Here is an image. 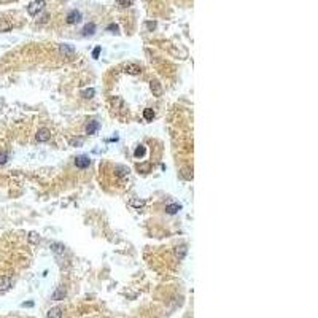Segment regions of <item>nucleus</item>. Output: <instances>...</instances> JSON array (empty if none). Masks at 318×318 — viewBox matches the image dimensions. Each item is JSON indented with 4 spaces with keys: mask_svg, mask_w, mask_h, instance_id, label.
Returning <instances> with one entry per match:
<instances>
[{
    "mask_svg": "<svg viewBox=\"0 0 318 318\" xmlns=\"http://www.w3.org/2000/svg\"><path fill=\"white\" fill-rule=\"evenodd\" d=\"M43 8H45V0H34V2L29 3V6H27V13L30 16H35V14H38Z\"/></svg>",
    "mask_w": 318,
    "mask_h": 318,
    "instance_id": "f257e3e1",
    "label": "nucleus"
},
{
    "mask_svg": "<svg viewBox=\"0 0 318 318\" xmlns=\"http://www.w3.org/2000/svg\"><path fill=\"white\" fill-rule=\"evenodd\" d=\"M75 165H77L78 169H88V167L91 165L89 156H78V157H75Z\"/></svg>",
    "mask_w": 318,
    "mask_h": 318,
    "instance_id": "f03ea898",
    "label": "nucleus"
},
{
    "mask_svg": "<svg viewBox=\"0 0 318 318\" xmlns=\"http://www.w3.org/2000/svg\"><path fill=\"white\" fill-rule=\"evenodd\" d=\"M83 19V16H81V11L78 10H72L69 14H67V22L69 24H77Z\"/></svg>",
    "mask_w": 318,
    "mask_h": 318,
    "instance_id": "7ed1b4c3",
    "label": "nucleus"
},
{
    "mask_svg": "<svg viewBox=\"0 0 318 318\" xmlns=\"http://www.w3.org/2000/svg\"><path fill=\"white\" fill-rule=\"evenodd\" d=\"M50 138H51V132L46 127L40 129L38 132H37V140H38V142H48Z\"/></svg>",
    "mask_w": 318,
    "mask_h": 318,
    "instance_id": "20e7f679",
    "label": "nucleus"
},
{
    "mask_svg": "<svg viewBox=\"0 0 318 318\" xmlns=\"http://www.w3.org/2000/svg\"><path fill=\"white\" fill-rule=\"evenodd\" d=\"M99 129H100V123H99V121H89V123L86 124V132H88L89 135H94Z\"/></svg>",
    "mask_w": 318,
    "mask_h": 318,
    "instance_id": "39448f33",
    "label": "nucleus"
},
{
    "mask_svg": "<svg viewBox=\"0 0 318 318\" xmlns=\"http://www.w3.org/2000/svg\"><path fill=\"white\" fill-rule=\"evenodd\" d=\"M10 288H11V278L2 275L0 277V291H8Z\"/></svg>",
    "mask_w": 318,
    "mask_h": 318,
    "instance_id": "423d86ee",
    "label": "nucleus"
},
{
    "mask_svg": "<svg viewBox=\"0 0 318 318\" xmlns=\"http://www.w3.org/2000/svg\"><path fill=\"white\" fill-rule=\"evenodd\" d=\"M83 37H91V35H94L96 34V24L94 22H89L86 24L85 27H83Z\"/></svg>",
    "mask_w": 318,
    "mask_h": 318,
    "instance_id": "0eeeda50",
    "label": "nucleus"
},
{
    "mask_svg": "<svg viewBox=\"0 0 318 318\" xmlns=\"http://www.w3.org/2000/svg\"><path fill=\"white\" fill-rule=\"evenodd\" d=\"M149 88H151L153 96H156V97H159V96L162 94V88H161V83H159V81H151Z\"/></svg>",
    "mask_w": 318,
    "mask_h": 318,
    "instance_id": "6e6552de",
    "label": "nucleus"
},
{
    "mask_svg": "<svg viewBox=\"0 0 318 318\" xmlns=\"http://www.w3.org/2000/svg\"><path fill=\"white\" fill-rule=\"evenodd\" d=\"M126 72L129 75H138L140 72H142V67L137 65V64H129V65H126Z\"/></svg>",
    "mask_w": 318,
    "mask_h": 318,
    "instance_id": "1a4fd4ad",
    "label": "nucleus"
},
{
    "mask_svg": "<svg viewBox=\"0 0 318 318\" xmlns=\"http://www.w3.org/2000/svg\"><path fill=\"white\" fill-rule=\"evenodd\" d=\"M46 318H62V310L59 307H54V308H51V310L48 312Z\"/></svg>",
    "mask_w": 318,
    "mask_h": 318,
    "instance_id": "9d476101",
    "label": "nucleus"
},
{
    "mask_svg": "<svg viewBox=\"0 0 318 318\" xmlns=\"http://www.w3.org/2000/svg\"><path fill=\"white\" fill-rule=\"evenodd\" d=\"M180 210H181L180 204H170V205H167V207H165V212L169 215H175L177 212H180Z\"/></svg>",
    "mask_w": 318,
    "mask_h": 318,
    "instance_id": "9b49d317",
    "label": "nucleus"
},
{
    "mask_svg": "<svg viewBox=\"0 0 318 318\" xmlns=\"http://www.w3.org/2000/svg\"><path fill=\"white\" fill-rule=\"evenodd\" d=\"M64 296H65V289L61 286V288H58L56 291L53 293V299H56V301H59V299H64Z\"/></svg>",
    "mask_w": 318,
    "mask_h": 318,
    "instance_id": "f8f14e48",
    "label": "nucleus"
},
{
    "mask_svg": "<svg viewBox=\"0 0 318 318\" xmlns=\"http://www.w3.org/2000/svg\"><path fill=\"white\" fill-rule=\"evenodd\" d=\"M186 251H188V248H186V245H181V247H178L175 250V253H177V258L178 259H183L185 256H186Z\"/></svg>",
    "mask_w": 318,
    "mask_h": 318,
    "instance_id": "ddd939ff",
    "label": "nucleus"
},
{
    "mask_svg": "<svg viewBox=\"0 0 318 318\" xmlns=\"http://www.w3.org/2000/svg\"><path fill=\"white\" fill-rule=\"evenodd\" d=\"M143 118H145L146 121H153V118H154V111H153V108H145V111H143Z\"/></svg>",
    "mask_w": 318,
    "mask_h": 318,
    "instance_id": "4468645a",
    "label": "nucleus"
},
{
    "mask_svg": "<svg viewBox=\"0 0 318 318\" xmlns=\"http://www.w3.org/2000/svg\"><path fill=\"white\" fill-rule=\"evenodd\" d=\"M51 250L54 251V253H64V250H65V247L62 245V244H51Z\"/></svg>",
    "mask_w": 318,
    "mask_h": 318,
    "instance_id": "2eb2a0df",
    "label": "nucleus"
},
{
    "mask_svg": "<svg viewBox=\"0 0 318 318\" xmlns=\"http://www.w3.org/2000/svg\"><path fill=\"white\" fill-rule=\"evenodd\" d=\"M8 153L6 151H0V165H3V164H6V161H8Z\"/></svg>",
    "mask_w": 318,
    "mask_h": 318,
    "instance_id": "dca6fc26",
    "label": "nucleus"
},
{
    "mask_svg": "<svg viewBox=\"0 0 318 318\" xmlns=\"http://www.w3.org/2000/svg\"><path fill=\"white\" fill-rule=\"evenodd\" d=\"M107 30L111 32V34H119V27H118V24H110L107 27Z\"/></svg>",
    "mask_w": 318,
    "mask_h": 318,
    "instance_id": "f3484780",
    "label": "nucleus"
},
{
    "mask_svg": "<svg viewBox=\"0 0 318 318\" xmlns=\"http://www.w3.org/2000/svg\"><path fill=\"white\" fill-rule=\"evenodd\" d=\"M145 27H146L149 32H153V30L156 29V21H146V22H145Z\"/></svg>",
    "mask_w": 318,
    "mask_h": 318,
    "instance_id": "a211bd4d",
    "label": "nucleus"
},
{
    "mask_svg": "<svg viewBox=\"0 0 318 318\" xmlns=\"http://www.w3.org/2000/svg\"><path fill=\"white\" fill-rule=\"evenodd\" d=\"M94 94H96V89H92V88H91V89H86V91H83V96H85L86 99H91Z\"/></svg>",
    "mask_w": 318,
    "mask_h": 318,
    "instance_id": "6ab92c4d",
    "label": "nucleus"
},
{
    "mask_svg": "<svg viewBox=\"0 0 318 318\" xmlns=\"http://www.w3.org/2000/svg\"><path fill=\"white\" fill-rule=\"evenodd\" d=\"M134 154H135V157H140V156H143V154H145V146H142V145H140V146L135 149V151H134Z\"/></svg>",
    "mask_w": 318,
    "mask_h": 318,
    "instance_id": "aec40b11",
    "label": "nucleus"
},
{
    "mask_svg": "<svg viewBox=\"0 0 318 318\" xmlns=\"http://www.w3.org/2000/svg\"><path fill=\"white\" fill-rule=\"evenodd\" d=\"M11 29V26L10 24H6L3 21H0V32H6V30H10Z\"/></svg>",
    "mask_w": 318,
    "mask_h": 318,
    "instance_id": "412c9836",
    "label": "nucleus"
},
{
    "mask_svg": "<svg viewBox=\"0 0 318 318\" xmlns=\"http://www.w3.org/2000/svg\"><path fill=\"white\" fill-rule=\"evenodd\" d=\"M61 51L62 53H73V48L72 46H67V45H61Z\"/></svg>",
    "mask_w": 318,
    "mask_h": 318,
    "instance_id": "4be33fe9",
    "label": "nucleus"
},
{
    "mask_svg": "<svg viewBox=\"0 0 318 318\" xmlns=\"http://www.w3.org/2000/svg\"><path fill=\"white\" fill-rule=\"evenodd\" d=\"M29 240H30V242H34V244H37V242H40V237H37V234H35V232H32L30 236H29Z\"/></svg>",
    "mask_w": 318,
    "mask_h": 318,
    "instance_id": "5701e85b",
    "label": "nucleus"
},
{
    "mask_svg": "<svg viewBox=\"0 0 318 318\" xmlns=\"http://www.w3.org/2000/svg\"><path fill=\"white\" fill-rule=\"evenodd\" d=\"M100 50H102L100 46H97V48H94V51H92V58H94V59H97V58H99V54H100Z\"/></svg>",
    "mask_w": 318,
    "mask_h": 318,
    "instance_id": "b1692460",
    "label": "nucleus"
},
{
    "mask_svg": "<svg viewBox=\"0 0 318 318\" xmlns=\"http://www.w3.org/2000/svg\"><path fill=\"white\" fill-rule=\"evenodd\" d=\"M81 143H83L81 138H73V140H72V145H73V146H80Z\"/></svg>",
    "mask_w": 318,
    "mask_h": 318,
    "instance_id": "393cba45",
    "label": "nucleus"
},
{
    "mask_svg": "<svg viewBox=\"0 0 318 318\" xmlns=\"http://www.w3.org/2000/svg\"><path fill=\"white\" fill-rule=\"evenodd\" d=\"M118 5H130V0H118Z\"/></svg>",
    "mask_w": 318,
    "mask_h": 318,
    "instance_id": "a878e982",
    "label": "nucleus"
},
{
    "mask_svg": "<svg viewBox=\"0 0 318 318\" xmlns=\"http://www.w3.org/2000/svg\"><path fill=\"white\" fill-rule=\"evenodd\" d=\"M34 305V302H24L22 304V307H32Z\"/></svg>",
    "mask_w": 318,
    "mask_h": 318,
    "instance_id": "bb28decb",
    "label": "nucleus"
}]
</instances>
